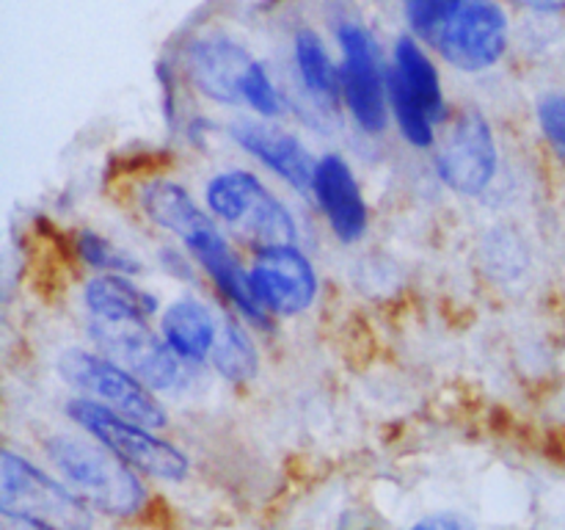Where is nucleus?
I'll use <instances>...</instances> for the list:
<instances>
[{
	"label": "nucleus",
	"instance_id": "nucleus-19",
	"mask_svg": "<svg viewBox=\"0 0 565 530\" xmlns=\"http://www.w3.org/2000/svg\"><path fill=\"white\" fill-rule=\"evenodd\" d=\"M296 61L301 81L309 94H315L323 103H337L342 92L340 72L331 64L329 53H326L323 42L315 31H301L296 36Z\"/></svg>",
	"mask_w": 565,
	"mask_h": 530
},
{
	"label": "nucleus",
	"instance_id": "nucleus-9",
	"mask_svg": "<svg viewBox=\"0 0 565 530\" xmlns=\"http://www.w3.org/2000/svg\"><path fill=\"white\" fill-rule=\"evenodd\" d=\"M342 44V94L348 99L353 119L367 132L386 127V81L381 75L379 47L373 36L359 25L340 28Z\"/></svg>",
	"mask_w": 565,
	"mask_h": 530
},
{
	"label": "nucleus",
	"instance_id": "nucleus-2",
	"mask_svg": "<svg viewBox=\"0 0 565 530\" xmlns=\"http://www.w3.org/2000/svg\"><path fill=\"white\" fill-rule=\"evenodd\" d=\"M428 42L458 70H489L505 53V14L494 0H445Z\"/></svg>",
	"mask_w": 565,
	"mask_h": 530
},
{
	"label": "nucleus",
	"instance_id": "nucleus-28",
	"mask_svg": "<svg viewBox=\"0 0 565 530\" xmlns=\"http://www.w3.org/2000/svg\"><path fill=\"white\" fill-rule=\"evenodd\" d=\"M519 3L530 6V9H539V11H563L565 9V0H519Z\"/></svg>",
	"mask_w": 565,
	"mask_h": 530
},
{
	"label": "nucleus",
	"instance_id": "nucleus-3",
	"mask_svg": "<svg viewBox=\"0 0 565 530\" xmlns=\"http://www.w3.org/2000/svg\"><path fill=\"white\" fill-rule=\"evenodd\" d=\"M66 414L130 467L163 480H182L188 475V458L174 445L149 434L147 425H138L121 414L110 412V409L99 406L92 398L70 401Z\"/></svg>",
	"mask_w": 565,
	"mask_h": 530
},
{
	"label": "nucleus",
	"instance_id": "nucleus-13",
	"mask_svg": "<svg viewBox=\"0 0 565 530\" xmlns=\"http://www.w3.org/2000/svg\"><path fill=\"white\" fill-rule=\"evenodd\" d=\"M315 197H318L331 230L342 241L351 243L364 235V230H367V208H364L362 191H359L351 166L340 155H326L323 160H318Z\"/></svg>",
	"mask_w": 565,
	"mask_h": 530
},
{
	"label": "nucleus",
	"instance_id": "nucleus-16",
	"mask_svg": "<svg viewBox=\"0 0 565 530\" xmlns=\"http://www.w3.org/2000/svg\"><path fill=\"white\" fill-rule=\"evenodd\" d=\"M83 301L94 320H110V324H121V320L147 324L149 315L158 309L154 296L125 279V274H103L92 279L83 290Z\"/></svg>",
	"mask_w": 565,
	"mask_h": 530
},
{
	"label": "nucleus",
	"instance_id": "nucleus-22",
	"mask_svg": "<svg viewBox=\"0 0 565 530\" xmlns=\"http://www.w3.org/2000/svg\"><path fill=\"white\" fill-rule=\"evenodd\" d=\"M77 248H81V257L88 265H94L99 271H108V274H130V271H138V263L130 254L121 252L116 243L94 235V232H83L81 241H77Z\"/></svg>",
	"mask_w": 565,
	"mask_h": 530
},
{
	"label": "nucleus",
	"instance_id": "nucleus-11",
	"mask_svg": "<svg viewBox=\"0 0 565 530\" xmlns=\"http://www.w3.org/2000/svg\"><path fill=\"white\" fill-rule=\"evenodd\" d=\"M254 59L230 39H202L193 42L185 55L188 75L193 86L215 103L243 105V81L252 70Z\"/></svg>",
	"mask_w": 565,
	"mask_h": 530
},
{
	"label": "nucleus",
	"instance_id": "nucleus-5",
	"mask_svg": "<svg viewBox=\"0 0 565 530\" xmlns=\"http://www.w3.org/2000/svg\"><path fill=\"white\" fill-rule=\"evenodd\" d=\"M0 506L6 513H17L55 530L92 528L86 500L11 451H3L0 456Z\"/></svg>",
	"mask_w": 565,
	"mask_h": 530
},
{
	"label": "nucleus",
	"instance_id": "nucleus-20",
	"mask_svg": "<svg viewBox=\"0 0 565 530\" xmlns=\"http://www.w3.org/2000/svg\"><path fill=\"white\" fill-rule=\"evenodd\" d=\"M215 368L232 381H246L257 373V348H254L252 337L243 331L241 324L235 320H224L218 331V340L213 348Z\"/></svg>",
	"mask_w": 565,
	"mask_h": 530
},
{
	"label": "nucleus",
	"instance_id": "nucleus-6",
	"mask_svg": "<svg viewBox=\"0 0 565 530\" xmlns=\"http://www.w3.org/2000/svg\"><path fill=\"white\" fill-rule=\"evenodd\" d=\"M61 373L70 384L92 395V401H97L99 406L110 409L132 423L147 425V428L166 425V409L160 406L152 390L114 359L75 348L61 357Z\"/></svg>",
	"mask_w": 565,
	"mask_h": 530
},
{
	"label": "nucleus",
	"instance_id": "nucleus-12",
	"mask_svg": "<svg viewBox=\"0 0 565 530\" xmlns=\"http://www.w3.org/2000/svg\"><path fill=\"white\" fill-rule=\"evenodd\" d=\"M230 132L246 152H252L268 169L285 177L296 191L315 193L318 163H315L309 149L296 136L279 130V127L259 125V121H235Z\"/></svg>",
	"mask_w": 565,
	"mask_h": 530
},
{
	"label": "nucleus",
	"instance_id": "nucleus-21",
	"mask_svg": "<svg viewBox=\"0 0 565 530\" xmlns=\"http://www.w3.org/2000/svg\"><path fill=\"white\" fill-rule=\"evenodd\" d=\"M386 94H390V103L392 108H395L397 125H401L403 136H406L414 147H428V144H434V121H430L428 110L417 103V97L408 92L406 83L397 77L395 70L386 75Z\"/></svg>",
	"mask_w": 565,
	"mask_h": 530
},
{
	"label": "nucleus",
	"instance_id": "nucleus-15",
	"mask_svg": "<svg viewBox=\"0 0 565 530\" xmlns=\"http://www.w3.org/2000/svg\"><path fill=\"white\" fill-rule=\"evenodd\" d=\"M141 208L143 213L152 219V224L163 226L171 235L182 237L185 246H191L199 235H204V232L215 226L213 221L207 219V213L199 210V204L193 202L191 193L169 180H154L149 182V186H143Z\"/></svg>",
	"mask_w": 565,
	"mask_h": 530
},
{
	"label": "nucleus",
	"instance_id": "nucleus-26",
	"mask_svg": "<svg viewBox=\"0 0 565 530\" xmlns=\"http://www.w3.org/2000/svg\"><path fill=\"white\" fill-rule=\"evenodd\" d=\"M408 530H478L475 522L469 517L458 511H441V513H430V517L419 519L417 524H412Z\"/></svg>",
	"mask_w": 565,
	"mask_h": 530
},
{
	"label": "nucleus",
	"instance_id": "nucleus-8",
	"mask_svg": "<svg viewBox=\"0 0 565 530\" xmlns=\"http://www.w3.org/2000/svg\"><path fill=\"white\" fill-rule=\"evenodd\" d=\"M248 282L259 307L276 315L303 312L318 293L312 265L292 243L259 248Z\"/></svg>",
	"mask_w": 565,
	"mask_h": 530
},
{
	"label": "nucleus",
	"instance_id": "nucleus-23",
	"mask_svg": "<svg viewBox=\"0 0 565 530\" xmlns=\"http://www.w3.org/2000/svg\"><path fill=\"white\" fill-rule=\"evenodd\" d=\"M243 99H246V105H252L254 110H259L263 116L279 114V94H276L265 66L257 64V61H254L246 81H243Z\"/></svg>",
	"mask_w": 565,
	"mask_h": 530
},
{
	"label": "nucleus",
	"instance_id": "nucleus-24",
	"mask_svg": "<svg viewBox=\"0 0 565 530\" xmlns=\"http://www.w3.org/2000/svg\"><path fill=\"white\" fill-rule=\"evenodd\" d=\"M539 121L546 141L555 147L557 158L565 160V92H552L541 97Z\"/></svg>",
	"mask_w": 565,
	"mask_h": 530
},
{
	"label": "nucleus",
	"instance_id": "nucleus-25",
	"mask_svg": "<svg viewBox=\"0 0 565 530\" xmlns=\"http://www.w3.org/2000/svg\"><path fill=\"white\" fill-rule=\"evenodd\" d=\"M406 3V14L412 20L414 31L419 33L423 39H428V33L434 31V22L439 17L441 3L445 0H403Z\"/></svg>",
	"mask_w": 565,
	"mask_h": 530
},
{
	"label": "nucleus",
	"instance_id": "nucleus-10",
	"mask_svg": "<svg viewBox=\"0 0 565 530\" xmlns=\"http://www.w3.org/2000/svg\"><path fill=\"white\" fill-rule=\"evenodd\" d=\"M439 177L463 197H478L497 174V144L491 127L478 110L458 116L436 158Z\"/></svg>",
	"mask_w": 565,
	"mask_h": 530
},
{
	"label": "nucleus",
	"instance_id": "nucleus-17",
	"mask_svg": "<svg viewBox=\"0 0 565 530\" xmlns=\"http://www.w3.org/2000/svg\"><path fill=\"white\" fill-rule=\"evenodd\" d=\"M160 329H163V340L174 348L180 359H204L213 353L221 331L210 309L191 298L171 304L163 312Z\"/></svg>",
	"mask_w": 565,
	"mask_h": 530
},
{
	"label": "nucleus",
	"instance_id": "nucleus-27",
	"mask_svg": "<svg viewBox=\"0 0 565 530\" xmlns=\"http://www.w3.org/2000/svg\"><path fill=\"white\" fill-rule=\"evenodd\" d=\"M3 530H55L50 524L33 522V519L17 517V513H6L3 511Z\"/></svg>",
	"mask_w": 565,
	"mask_h": 530
},
{
	"label": "nucleus",
	"instance_id": "nucleus-1",
	"mask_svg": "<svg viewBox=\"0 0 565 530\" xmlns=\"http://www.w3.org/2000/svg\"><path fill=\"white\" fill-rule=\"evenodd\" d=\"M47 456L61 469L66 484L75 486L83 500L103 511L125 517L136 513L147 500V491L130 464L121 462L105 445L75 436H53L47 439Z\"/></svg>",
	"mask_w": 565,
	"mask_h": 530
},
{
	"label": "nucleus",
	"instance_id": "nucleus-7",
	"mask_svg": "<svg viewBox=\"0 0 565 530\" xmlns=\"http://www.w3.org/2000/svg\"><path fill=\"white\" fill-rule=\"evenodd\" d=\"M92 337L108 353V359L119 362L152 390H174L185 375L174 348L154 337L143 320H92Z\"/></svg>",
	"mask_w": 565,
	"mask_h": 530
},
{
	"label": "nucleus",
	"instance_id": "nucleus-4",
	"mask_svg": "<svg viewBox=\"0 0 565 530\" xmlns=\"http://www.w3.org/2000/svg\"><path fill=\"white\" fill-rule=\"evenodd\" d=\"M207 208L215 219L243 230L263 246H285L298 237L290 210L252 171L215 174L207 186Z\"/></svg>",
	"mask_w": 565,
	"mask_h": 530
},
{
	"label": "nucleus",
	"instance_id": "nucleus-14",
	"mask_svg": "<svg viewBox=\"0 0 565 530\" xmlns=\"http://www.w3.org/2000/svg\"><path fill=\"white\" fill-rule=\"evenodd\" d=\"M188 248H191L193 257L202 263V268L207 271L210 279L226 293V298H230L248 320H254V324H265V320H268V312H265L257 304V298H254L248 274L241 268L237 257L232 254V248L226 246V241L221 237V232L215 230V226L204 232V235H199Z\"/></svg>",
	"mask_w": 565,
	"mask_h": 530
},
{
	"label": "nucleus",
	"instance_id": "nucleus-18",
	"mask_svg": "<svg viewBox=\"0 0 565 530\" xmlns=\"http://www.w3.org/2000/svg\"><path fill=\"white\" fill-rule=\"evenodd\" d=\"M392 70L397 72V77L406 83L408 92L417 97V103L428 110L430 121L436 125L445 116V97H441L436 66L430 64L425 50L414 39L403 36L395 47V66Z\"/></svg>",
	"mask_w": 565,
	"mask_h": 530
}]
</instances>
